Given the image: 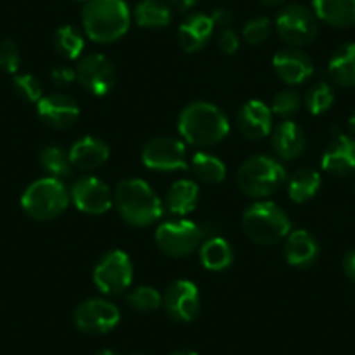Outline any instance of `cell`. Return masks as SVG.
<instances>
[{
  "mask_svg": "<svg viewBox=\"0 0 355 355\" xmlns=\"http://www.w3.org/2000/svg\"><path fill=\"white\" fill-rule=\"evenodd\" d=\"M178 131L187 145L207 148L227 138L230 132V121L216 105L193 101L187 105L178 117Z\"/></svg>",
  "mask_w": 355,
  "mask_h": 355,
  "instance_id": "obj_1",
  "label": "cell"
},
{
  "mask_svg": "<svg viewBox=\"0 0 355 355\" xmlns=\"http://www.w3.org/2000/svg\"><path fill=\"white\" fill-rule=\"evenodd\" d=\"M80 18L84 33L96 44L117 42L131 26V11L124 0H87Z\"/></svg>",
  "mask_w": 355,
  "mask_h": 355,
  "instance_id": "obj_2",
  "label": "cell"
},
{
  "mask_svg": "<svg viewBox=\"0 0 355 355\" xmlns=\"http://www.w3.org/2000/svg\"><path fill=\"white\" fill-rule=\"evenodd\" d=\"M114 206L128 225L146 228L162 216L164 204L152 187L139 178H125L114 192Z\"/></svg>",
  "mask_w": 355,
  "mask_h": 355,
  "instance_id": "obj_3",
  "label": "cell"
},
{
  "mask_svg": "<svg viewBox=\"0 0 355 355\" xmlns=\"http://www.w3.org/2000/svg\"><path fill=\"white\" fill-rule=\"evenodd\" d=\"M242 230L259 245H274L291 232V220L284 209L268 200L251 204L242 214Z\"/></svg>",
  "mask_w": 355,
  "mask_h": 355,
  "instance_id": "obj_4",
  "label": "cell"
},
{
  "mask_svg": "<svg viewBox=\"0 0 355 355\" xmlns=\"http://www.w3.org/2000/svg\"><path fill=\"white\" fill-rule=\"evenodd\" d=\"M286 183V169L268 155H252L237 171V187L245 197L265 199Z\"/></svg>",
  "mask_w": 355,
  "mask_h": 355,
  "instance_id": "obj_5",
  "label": "cell"
},
{
  "mask_svg": "<svg viewBox=\"0 0 355 355\" xmlns=\"http://www.w3.org/2000/svg\"><path fill=\"white\" fill-rule=\"evenodd\" d=\"M70 204V192L56 178H40L26 187L21 196V207L37 221H49L61 216Z\"/></svg>",
  "mask_w": 355,
  "mask_h": 355,
  "instance_id": "obj_6",
  "label": "cell"
},
{
  "mask_svg": "<svg viewBox=\"0 0 355 355\" xmlns=\"http://www.w3.org/2000/svg\"><path fill=\"white\" fill-rule=\"evenodd\" d=\"M275 30L289 47H305L312 44L319 33V18L306 6L289 4L279 11Z\"/></svg>",
  "mask_w": 355,
  "mask_h": 355,
  "instance_id": "obj_7",
  "label": "cell"
},
{
  "mask_svg": "<svg viewBox=\"0 0 355 355\" xmlns=\"http://www.w3.org/2000/svg\"><path fill=\"white\" fill-rule=\"evenodd\" d=\"M155 244L171 258H187L202 244V230L189 220L164 221L155 232Z\"/></svg>",
  "mask_w": 355,
  "mask_h": 355,
  "instance_id": "obj_8",
  "label": "cell"
},
{
  "mask_svg": "<svg viewBox=\"0 0 355 355\" xmlns=\"http://www.w3.org/2000/svg\"><path fill=\"white\" fill-rule=\"evenodd\" d=\"M93 281L103 295L117 296L128 291L132 284V261L124 251L112 249L96 263Z\"/></svg>",
  "mask_w": 355,
  "mask_h": 355,
  "instance_id": "obj_9",
  "label": "cell"
},
{
  "mask_svg": "<svg viewBox=\"0 0 355 355\" xmlns=\"http://www.w3.org/2000/svg\"><path fill=\"white\" fill-rule=\"evenodd\" d=\"M141 162L146 169L155 173H174L189 167L187 143L171 136L153 138L143 146Z\"/></svg>",
  "mask_w": 355,
  "mask_h": 355,
  "instance_id": "obj_10",
  "label": "cell"
},
{
  "mask_svg": "<svg viewBox=\"0 0 355 355\" xmlns=\"http://www.w3.org/2000/svg\"><path fill=\"white\" fill-rule=\"evenodd\" d=\"M77 329L87 334L110 333L121 322V310L117 305L103 298H91L82 302L73 312Z\"/></svg>",
  "mask_w": 355,
  "mask_h": 355,
  "instance_id": "obj_11",
  "label": "cell"
},
{
  "mask_svg": "<svg viewBox=\"0 0 355 355\" xmlns=\"http://www.w3.org/2000/svg\"><path fill=\"white\" fill-rule=\"evenodd\" d=\"M77 80L93 96H107L117 82L114 63L103 54H87L80 58L75 68Z\"/></svg>",
  "mask_w": 355,
  "mask_h": 355,
  "instance_id": "obj_12",
  "label": "cell"
},
{
  "mask_svg": "<svg viewBox=\"0 0 355 355\" xmlns=\"http://www.w3.org/2000/svg\"><path fill=\"white\" fill-rule=\"evenodd\" d=\"M70 200L82 213L100 216L114 206V193L100 178L84 176L71 185Z\"/></svg>",
  "mask_w": 355,
  "mask_h": 355,
  "instance_id": "obj_13",
  "label": "cell"
},
{
  "mask_svg": "<svg viewBox=\"0 0 355 355\" xmlns=\"http://www.w3.org/2000/svg\"><path fill=\"white\" fill-rule=\"evenodd\" d=\"M162 303L171 319L190 322L200 312V293L192 281L178 279L166 288Z\"/></svg>",
  "mask_w": 355,
  "mask_h": 355,
  "instance_id": "obj_14",
  "label": "cell"
},
{
  "mask_svg": "<svg viewBox=\"0 0 355 355\" xmlns=\"http://www.w3.org/2000/svg\"><path fill=\"white\" fill-rule=\"evenodd\" d=\"M37 114L47 128L63 131V129L71 128L77 122L80 108L73 98L54 93L42 96V100L37 103Z\"/></svg>",
  "mask_w": 355,
  "mask_h": 355,
  "instance_id": "obj_15",
  "label": "cell"
},
{
  "mask_svg": "<svg viewBox=\"0 0 355 355\" xmlns=\"http://www.w3.org/2000/svg\"><path fill=\"white\" fill-rule=\"evenodd\" d=\"M274 71L284 84L300 85L309 80L313 73V63L298 47L281 49L272 60Z\"/></svg>",
  "mask_w": 355,
  "mask_h": 355,
  "instance_id": "obj_16",
  "label": "cell"
},
{
  "mask_svg": "<svg viewBox=\"0 0 355 355\" xmlns=\"http://www.w3.org/2000/svg\"><path fill=\"white\" fill-rule=\"evenodd\" d=\"M237 128L244 138L263 139L274 129V114L263 101L251 100L241 107L237 114Z\"/></svg>",
  "mask_w": 355,
  "mask_h": 355,
  "instance_id": "obj_17",
  "label": "cell"
},
{
  "mask_svg": "<svg viewBox=\"0 0 355 355\" xmlns=\"http://www.w3.org/2000/svg\"><path fill=\"white\" fill-rule=\"evenodd\" d=\"M214 23L211 15L196 12L190 15L178 28V42L185 53H199L207 46L214 33Z\"/></svg>",
  "mask_w": 355,
  "mask_h": 355,
  "instance_id": "obj_18",
  "label": "cell"
},
{
  "mask_svg": "<svg viewBox=\"0 0 355 355\" xmlns=\"http://www.w3.org/2000/svg\"><path fill=\"white\" fill-rule=\"evenodd\" d=\"M322 169L331 176H347L355 171V138L340 135L322 155Z\"/></svg>",
  "mask_w": 355,
  "mask_h": 355,
  "instance_id": "obj_19",
  "label": "cell"
},
{
  "mask_svg": "<svg viewBox=\"0 0 355 355\" xmlns=\"http://www.w3.org/2000/svg\"><path fill=\"white\" fill-rule=\"evenodd\" d=\"M68 155H70L73 169L94 171L110 159V148L103 139L94 138V136H84L71 145Z\"/></svg>",
  "mask_w": 355,
  "mask_h": 355,
  "instance_id": "obj_20",
  "label": "cell"
},
{
  "mask_svg": "<svg viewBox=\"0 0 355 355\" xmlns=\"http://www.w3.org/2000/svg\"><path fill=\"white\" fill-rule=\"evenodd\" d=\"M284 258L295 268L312 266L319 258V242L310 232H289L284 239Z\"/></svg>",
  "mask_w": 355,
  "mask_h": 355,
  "instance_id": "obj_21",
  "label": "cell"
},
{
  "mask_svg": "<svg viewBox=\"0 0 355 355\" xmlns=\"http://www.w3.org/2000/svg\"><path fill=\"white\" fill-rule=\"evenodd\" d=\"M272 148L282 160H295L305 152V132L296 122L284 121L272 129Z\"/></svg>",
  "mask_w": 355,
  "mask_h": 355,
  "instance_id": "obj_22",
  "label": "cell"
},
{
  "mask_svg": "<svg viewBox=\"0 0 355 355\" xmlns=\"http://www.w3.org/2000/svg\"><path fill=\"white\" fill-rule=\"evenodd\" d=\"M312 11L319 21L334 28L355 25V0H312Z\"/></svg>",
  "mask_w": 355,
  "mask_h": 355,
  "instance_id": "obj_23",
  "label": "cell"
},
{
  "mask_svg": "<svg viewBox=\"0 0 355 355\" xmlns=\"http://www.w3.org/2000/svg\"><path fill=\"white\" fill-rule=\"evenodd\" d=\"M200 199L199 185L192 180H178L166 193V209L174 216H185L192 213Z\"/></svg>",
  "mask_w": 355,
  "mask_h": 355,
  "instance_id": "obj_24",
  "label": "cell"
},
{
  "mask_svg": "<svg viewBox=\"0 0 355 355\" xmlns=\"http://www.w3.org/2000/svg\"><path fill=\"white\" fill-rule=\"evenodd\" d=\"M327 71L341 87H355V42L343 44L334 51Z\"/></svg>",
  "mask_w": 355,
  "mask_h": 355,
  "instance_id": "obj_25",
  "label": "cell"
},
{
  "mask_svg": "<svg viewBox=\"0 0 355 355\" xmlns=\"http://www.w3.org/2000/svg\"><path fill=\"white\" fill-rule=\"evenodd\" d=\"M199 256L204 268L211 272L227 270L234 263V249L223 237H211L204 241L199 248Z\"/></svg>",
  "mask_w": 355,
  "mask_h": 355,
  "instance_id": "obj_26",
  "label": "cell"
},
{
  "mask_svg": "<svg viewBox=\"0 0 355 355\" xmlns=\"http://www.w3.org/2000/svg\"><path fill=\"white\" fill-rule=\"evenodd\" d=\"M132 16H135V21L138 23V26L148 30L164 28L173 21L171 6L164 0H141L136 6Z\"/></svg>",
  "mask_w": 355,
  "mask_h": 355,
  "instance_id": "obj_27",
  "label": "cell"
},
{
  "mask_svg": "<svg viewBox=\"0 0 355 355\" xmlns=\"http://www.w3.org/2000/svg\"><path fill=\"white\" fill-rule=\"evenodd\" d=\"M288 196L293 202L303 204L309 202L312 197L317 196L320 189V174L310 167H303L291 174L288 180Z\"/></svg>",
  "mask_w": 355,
  "mask_h": 355,
  "instance_id": "obj_28",
  "label": "cell"
},
{
  "mask_svg": "<svg viewBox=\"0 0 355 355\" xmlns=\"http://www.w3.org/2000/svg\"><path fill=\"white\" fill-rule=\"evenodd\" d=\"M189 166L196 178H199L200 182L207 183V185H218L227 178V167H225L223 160L211 153L196 152L189 160Z\"/></svg>",
  "mask_w": 355,
  "mask_h": 355,
  "instance_id": "obj_29",
  "label": "cell"
},
{
  "mask_svg": "<svg viewBox=\"0 0 355 355\" xmlns=\"http://www.w3.org/2000/svg\"><path fill=\"white\" fill-rule=\"evenodd\" d=\"M39 160L42 169L47 173V176L56 178V180L70 176L71 171H73V166H71L70 162V155H68V152L63 146H46V148H42V152H40Z\"/></svg>",
  "mask_w": 355,
  "mask_h": 355,
  "instance_id": "obj_30",
  "label": "cell"
},
{
  "mask_svg": "<svg viewBox=\"0 0 355 355\" xmlns=\"http://www.w3.org/2000/svg\"><path fill=\"white\" fill-rule=\"evenodd\" d=\"M54 51L60 54L63 60H78L84 51V35L78 32L75 26L64 25L56 30L54 33Z\"/></svg>",
  "mask_w": 355,
  "mask_h": 355,
  "instance_id": "obj_31",
  "label": "cell"
},
{
  "mask_svg": "<svg viewBox=\"0 0 355 355\" xmlns=\"http://www.w3.org/2000/svg\"><path fill=\"white\" fill-rule=\"evenodd\" d=\"M125 302L136 312L150 313L155 312L162 305V295L152 286H138L131 293H128Z\"/></svg>",
  "mask_w": 355,
  "mask_h": 355,
  "instance_id": "obj_32",
  "label": "cell"
},
{
  "mask_svg": "<svg viewBox=\"0 0 355 355\" xmlns=\"http://www.w3.org/2000/svg\"><path fill=\"white\" fill-rule=\"evenodd\" d=\"M334 105V91L326 82L312 85L305 94V107L312 115H322Z\"/></svg>",
  "mask_w": 355,
  "mask_h": 355,
  "instance_id": "obj_33",
  "label": "cell"
},
{
  "mask_svg": "<svg viewBox=\"0 0 355 355\" xmlns=\"http://www.w3.org/2000/svg\"><path fill=\"white\" fill-rule=\"evenodd\" d=\"M300 108H302V96L295 89H284V91L277 93L270 105L272 114L277 115L279 119H286V121L298 114Z\"/></svg>",
  "mask_w": 355,
  "mask_h": 355,
  "instance_id": "obj_34",
  "label": "cell"
},
{
  "mask_svg": "<svg viewBox=\"0 0 355 355\" xmlns=\"http://www.w3.org/2000/svg\"><path fill=\"white\" fill-rule=\"evenodd\" d=\"M12 91L26 103H39L42 100V85L35 75L23 73L12 78Z\"/></svg>",
  "mask_w": 355,
  "mask_h": 355,
  "instance_id": "obj_35",
  "label": "cell"
},
{
  "mask_svg": "<svg viewBox=\"0 0 355 355\" xmlns=\"http://www.w3.org/2000/svg\"><path fill=\"white\" fill-rule=\"evenodd\" d=\"M274 32V25L266 16H258V18L249 19L242 28V39L251 46H261L270 39Z\"/></svg>",
  "mask_w": 355,
  "mask_h": 355,
  "instance_id": "obj_36",
  "label": "cell"
},
{
  "mask_svg": "<svg viewBox=\"0 0 355 355\" xmlns=\"http://www.w3.org/2000/svg\"><path fill=\"white\" fill-rule=\"evenodd\" d=\"M21 64V53L15 40L6 39L0 42V68L6 73H16Z\"/></svg>",
  "mask_w": 355,
  "mask_h": 355,
  "instance_id": "obj_37",
  "label": "cell"
},
{
  "mask_svg": "<svg viewBox=\"0 0 355 355\" xmlns=\"http://www.w3.org/2000/svg\"><path fill=\"white\" fill-rule=\"evenodd\" d=\"M239 46H241V39H239L237 33L230 28H223V32L218 37V47L221 49V53L230 56V54L237 53Z\"/></svg>",
  "mask_w": 355,
  "mask_h": 355,
  "instance_id": "obj_38",
  "label": "cell"
},
{
  "mask_svg": "<svg viewBox=\"0 0 355 355\" xmlns=\"http://www.w3.org/2000/svg\"><path fill=\"white\" fill-rule=\"evenodd\" d=\"M51 78L60 87H67V85L73 84V80H77V73H75V70H71L68 67H56L51 71Z\"/></svg>",
  "mask_w": 355,
  "mask_h": 355,
  "instance_id": "obj_39",
  "label": "cell"
},
{
  "mask_svg": "<svg viewBox=\"0 0 355 355\" xmlns=\"http://www.w3.org/2000/svg\"><path fill=\"white\" fill-rule=\"evenodd\" d=\"M211 19H213L214 26H221V28H228L232 21H234V15H232L230 9L227 8H216L211 15Z\"/></svg>",
  "mask_w": 355,
  "mask_h": 355,
  "instance_id": "obj_40",
  "label": "cell"
},
{
  "mask_svg": "<svg viewBox=\"0 0 355 355\" xmlns=\"http://www.w3.org/2000/svg\"><path fill=\"white\" fill-rule=\"evenodd\" d=\"M343 270L348 279L355 282V249L348 251L343 258Z\"/></svg>",
  "mask_w": 355,
  "mask_h": 355,
  "instance_id": "obj_41",
  "label": "cell"
},
{
  "mask_svg": "<svg viewBox=\"0 0 355 355\" xmlns=\"http://www.w3.org/2000/svg\"><path fill=\"white\" fill-rule=\"evenodd\" d=\"M200 0H169V4L178 11H189V9L196 8Z\"/></svg>",
  "mask_w": 355,
  "mask_h": 355,
  "instance_id": "obj_42",
  "label": "cell"
},
{
  "mask_svg": "<svg viewBox=\"0 0 355 355\" xmlns=\"http://www.w3.org/2000/svg\"><path fill=\"white\" fill-rule=\"evenodd\" d=\"M263 6H266V8H281V6H284L288 0H259Z\"/></svg>",
  "mask_w": 355,
  "mask_h": 355,
  "instance_id": "obj_43",
  "label": "cell"
},
{
  "mask_svg": "<svg viewBox=\"0 0 355 355\" xmlns=\"http://www.w3.org/2000/svg\"><path fill=\"white\" fill-rule=\"evenodd\" d=\"M348 129H350L352 135L355 136V112L350 115V119H348Z\"/></svg>",
  "mask_w": 355,
  "mask_h": 355,
  "instance_id": "obj_44",
  "label": "cell"
},
{
  "mask_svg": "<svg viewBox=\"0 0 355 355\" xmlns=\"http://www.w3.org/2000/svg\"><path fill=\"white\" fill-rule=\"evenodd\" d=\"M171 355H197L196 352H190V350H180V352H174Z\"/></svg>",
  "mask_w": 355,
  "mask_h": 355,
  "instance_id": "obj_45",
  "label": "cell"
},
{
  "mask_svg": "<svg viewBox=\"0 0 355 355\" xmlns=\"http://www.w3.org/2000/svg\"><path fill=\"white\" fill-rule=\"evenodd\" d=\"M94 355H117V354H115L114 350H100L98 354H94Z\"/></svg>",
  "mask_w": 355,
  "mask_h": 355,
  "instance_id": "obj_46",
  "label": "cell"
},
{
  "mask_svg": "<svg viewBox=\"0 0 355 355\" xmlns=\"http://www.w3.org/2000/svg\"><path fill=\"white\" fill-rule=\"evenodd\" d=\"M131 355H148V354H145V352H136V354H131Z\"/></svg>",
  "mask_w": 355,
  "mask_h": 355,
  "instance_id": "obj_47",
  "label": "cell"
},
{
  "mask_svg": "<svg viewBox=\"0 0 355 355\" xmlns=\"http://www.w3.org/2000/svg\"><path fill=\"white\" fill-rule=\"evenodd\" d=\"M77 2H87V0H77Z\"/></svg>",
  "mask_w": 355,
  "mask_h": 355,
  "instance_id": "obj_48",
  "label": "cell"
}]
</instances>
